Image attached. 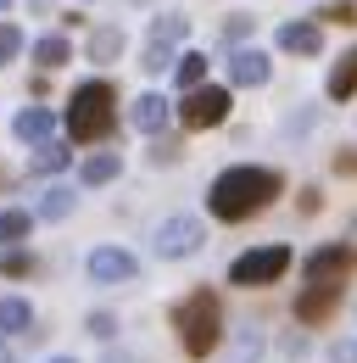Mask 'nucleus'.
<instances>
[{"instance_id": "nucleus-1", "label": "nucleus", "mask_w": 357, "mask_h": 363, "mask_svg": "<svg viewBox=\"0 0 357 363\" xmlns=\"http://www.w3.org/2000/svg\"><path fill=\"white\" fill-rule=\"evenodd\" d=\"M279 190H285V179H279L273 168L234 162V168H223L218 179H212V190H207V207H212V218H223V224H246L251 213H263Z\"/></svg>"}, {"instance_id": "nucleus-2", "label": "nucleus", "mask_w": 357, "mask_h": 363, "mask_svg": "<svg viewBox=\"0 0 357 363\" xmlns=\"http://www.w3.org/2000/svg\"><path fill=\"white\" fill-rule=\"evenodd\" d=\"M112 129H118V90L106 79L79 84L73 101H67V140L73 145H95V140H106Z\"/></svg>"}, {"instance_id": "nucleus-3", "label": "nucleus", "mask_w": 357, "mask_h": 363, "mask_svg": "<svg viewBox=\"0 0 357 363\" xmlns=\"http://www.w3.org/2000/svg\"><path fill=\"white\" fill-rule=\"evenodd\" d=\"M174 330H178V347H184L190 358H207V352L223 341L218 296H212V291H190V296L174 308Z\"/></svg>"}, {"instance_id": "nucleus-4", "label": "nucleus", "mask_w": 357, "mask_h": 363, "mask_svg": "<svg viewBox=\"0 0 357 363\" xmlns=\"http://www.w3.org/2000/svg\"><path fill=\"white\" fill-rule=\"evenodd\" d=\"M290 269V246H251V252H240L234 263H229V285H273L279 274Z\"/></svg>"}, {"instance_id": "nucleus-5", "label": "nucleus", "mask_w": 357, "mask_h": 363, "mask_svg": "<svg viewBox=\"0 0 357 363\" xmlns=\"http://www.w3.org/2000/svg\"><path fill=\"white\" fill-rule=\"evenodd\" d=\"M178 123H184L190 135L229 123V90H223V84H201V90H190L184 101H178Z\"/></svg>"}, {"instance_id": "nucleus-6", "label": "nucleus", "mask_w": 357, "mask_h": 363, "mask_svg": "<svg viewBox=\"0 0 357 363\" xmlns=\"http://www.w3.org/2000/svg\"><path fill=\"white\" fill-rule=\"evenodd\" d=\"M201 240H207V229H201V218H190V213H174V218H162L157 224V257H168V263H178V257H196L201 252Z\"/></svg>"}, {"instance_id": "nucleus-7", "label": "nucleus", "mask_w": 357, "mask_h": 363, "mask_svg": "<svg viewBox=\"0 0 357 363\" xmlns=\"http://www.w3.org/2000/svg\"><path fill=\"white\" fill-rule=\"evenodd\" d=\"M352 269H357V252H352V246H341V240H329V246H312L307 263H302L307 285H341Z\"/></svg>"}, {"instance_id": "nucleus-8", "label": "nucleus", "mask_w": 357, "mask_h": 363, "mask_svg": "<svg viewBox=\"0 0 357 363\" xmlns=\"http://www.w3.org/2000/svg\"><path fill=\"white\" fill-rule=\"evenodd\" d=\"M134 274H140V263H134V252H123V246H95L89 252V279L95 285H129Z\"/></svg>"}, {"instance_id": "nucleus-9", "label": "nucleus", "mask_w": 357, "mask_h": 363, "mask_svg": "<svg viewBox=\"0 0 357 363\" xmlns=\"http://www.w3.org/2000/svg\"><path fill=\"white\" fill-rule=\"evenodd\" d=\"M279 50H290V56H318L324 50V23L318 17H290V23H279Z\"/></svg>"}, {"instance_id": "nucleus-10", "label": "nucleus", "mask_w": 357, "mask_h": 363, "mask_svg": "<svg viewBox=\"0 0 357 363\" xmlns=\"http://www.w3.org/2000/svg\"><path fill=\"white\" fill-rule=\"evenodd\" d=\"M223 67H229V84H240V90H263L268 73H273V67H268V56H263L257 45L229 50V62H223Z\"/></svg>"}, {"instance_id": "nucleus-11", "label": "nucleus", "mask_w": 357, "mask_h": 363, "mask_svg": "<svg viewBox=\"0 0 357 363\" xmlns=\"http://www.w3.org/2000/svg\"><path fill=\"white\" fill-rule=\"evenodd\" d=\"M174 112H178V106H168V95H157V90H151V95H140V101L129 106V123L140 129V135H151V140H157L162 129H168V118H174Z\"/></svg>"}, {"instance_id": "nucleus-12", "label": "nucleus", "mask_w": 357, "mask_h": 363, "mask_svg": "<svg viewBox=\"0 0 357 363\" xmlns=\"http://www.w3.org/2000/svg\"><path fill=\"white\" fill-rule=\"evenodd\" d=\"M335 308H341V285H307L296 296V324H324Z\"/></svg>"}, {"instance_id": "nucleus-13", "label": "nucleus", "mask_w": 357, "mask_h": 363, "mask_svg": "<svg viewBox=\"0 0 357 363\" xmlns=\"http://www.w3.org/2000/svg\"><path fill=\"white\" fill-rule=\"evenodd\" d=\"M50 129H56V118H50L45 106H23V112L11 118V135L23 140V145H45V140H50Z\"/></svg>"}, {"instance_id": "nucleus-14", "label": "nucleus", "mask_w": 357, "mask_h": 363, "mask_svg": "<svg viewBox=\"0 0 357 363\" xmlns=\"http://www.w3.org/2000/svg\"><path fill=\"white\" fill-rule=\"evenodd\" d=\"M324 95H329V101H352V95H357V45L346 50L335 67H329V79H324Z\"/></svg>"}, {"instance_id": "nucleus-15", "label": "nucleus", "mask_w": 357, "mask_h": 363, "mask_svg": "<svg viewBox=\"0 0 357 363\" xmlns=\"http://www.w3.org/2000/svg\"><path fill=\"white\" fill-rule=\"evenodd\" d=\"M73 162V145L67 140H45V145H34V157H28V174H62Z\"/></svg>"}, {"instance_id": "nucleus-16", "label": "nucleus", "mask_w": 357, "mask_h": 363, "mask_svg": "<svg viewBox=\"0 0 357 363\" xmlns=\"http://www.w3.org/2000/svg\"><path fill=\"white\" fill-rule=\"evenodd\" d=\"M112 56H123V28H118V23H95V28H89V62L106 67Z\"/></svg>"}, {"instance_id": "nucleus-17", "label": "nucleus", "mask_w": 357, "mask_h": 363, "mask_svg": "<svg viewBox=\"0 0 357 363\" xmlns=\"http://www.w3.org/2000/svg\"><path fill=\"white\" fill-rule=\"evenodd\" d=\"M73 201H79V196H73V184H50V190L40 196V207H34V218H45V224H62V218L73 213Z\"/></svg>"}, {"instance_id": "nucleus-18", "label": "nucleus", "mask_w": 357, "mask_h": 363, "mask_svg": "<svg viewBox=\"0 0 357 363\" xmlns=\"http://www.w3.org/2000/svg\"><path fill=\"white\" fill-rule=\"evenodd\" d=\"M184 34H190V17H184V11H162V17L145 28V45H178Z\"/></svg>"}, {"instance_id": "nucleus-19", "label": "nucleus", "mask_w": 357, "mask_h": 363, "mask_svg": "<svg viewBox=\"0 0 357 363\" xmlns=\"http://www.w3.org/2000/svg\"><path fill=\"white\" fill-rule=\"evenodd\" d=\"M28 330H34V308H28L23 296H6V302H0V341H6V335H28Z\"/></svg>"}, {"instance_id": "nucleus-20", "label": "nucleus", "mask_w": 357, "mask_h": 363, "mask_svg": "<svg viewBox=\"0 0 357 363\" xmlns=\"http://www.w3.org/2000/svg\"><path fill=\"white\" fill-rule=\"evenodd\" d=\"M118 168H123V162H118V151H95V157H84L79 179L95 190V184H112V179H118Z\"/></svg>"}, {"instance_id": "nucleus-21", "label": "nucleus", "mask_w": 357, "mask_h": 363, "mask_svg": "<svg viewBox=\"0 0 357 363\" xmlns=\"http://www.w3.org/2000/svg\"><path fill=\"white\" fill-rule=\"evenodd\" d=\"M174 84H178L184 95L207 84V56H201V50H184V56H178V67H174Z\"/></svg>"}, {"instance_id": "nucleus-22", "label": "nucleus", "mask_w": 357, "mask_h": 363, "mask_svg": "<svg viewBox=\"0 0 357 363\" xmlns=\"http://www.w3.org/2000/svg\"><path fill=\"white\" fill-rule=\"evenodd\" d=\"M34 62H40L45 73H56L62 62H73V45H67L62 34H45V40H34Z\"/></svg>"}, {"instance_id": "nucleus-23", "label": "nucleus", "mask_w": 357, "mask_h": 363, "mask_svg": "<svg viewBox=\"0 0 357 363\" xmlns=\"http://www.w3.org/2000/svg\"><path fill=\"white\" fill-rule=\"evenodd\" d=\"M28 229H34V213H23V207H6V213H0V246L11 252L17 240H28Z\"/></svg>"}, {"instance_id": "nucleus-24", "label": "nucleus", "mask_w": 357, "mask_h": 363, "mask_svg": "<svg viewBox=\"0 0 357 363\" xmlns=\"http://www.w3.org/2000/svg\"><path fill=\"white\" fill-rule=\"evenodd\" d=\"M257 358H263V335L257 330H240L234 347H229V363H257Z\"/></svg>"}, {"instance_id": "nucleus-25", "label": "nucleus", "mask_w": 357, "mask_h": 363, "mask_svg": "<svg viewBox=\"0 0 357 363\" xmlns=\"http://www.w3.org/2000/svg\"><path fill=\"white\" fill-rule=\"evenodd\" d=\"M318 23H341V28H352V23H357V0H324V6H318Z\"/></svg>"}, {"instance_id": "nucleus-26", "label": "nucleus", "mask_w": 357, "mask_h": 363, "mask_svg": "<svg viewBox=\"0 0 357 363\" xmlns=\"http://www.w3.org/2000/svg\"><path fill=\"white\" fill-rule=\"evenodd\" d=\"M140 67L157 79V73H168V67H178V56H174V45H145V56H140Z\"/></svg>"}, {"instance_id": "nucleus-27", "label": "nucleus", "mask_w": 357, "mask_h": 363, "mask_svg": "<svg viewBox=\"0 0 357 363\" xmlns=\"http://www.w3.org/2000/svg\"><path fill=\"white\" fill-rule=\"evenodd\" d=\"M17 50H23V28L17 23H0V67L17 62Z\"/></svg>"}, {"instance_id": "nucleus-28", "label": "nucleus", "mask_w": 357, "mask_h": 363, "mask_svg": "<svg viewBox=\"0 0 357 363\" xmlns=\"http://www.w3.org/2000/svg\"><path fill=\"white\" fill-rule=\"evenodd\" d=\"M0 274H6V279H23V274H34V257H28V252H17V246H11V252H6V257H0Z\"/></svg>"}, {"instance_id": "nucleus-29", "label": "nucleus", "mask_w": 357, "mask_h": 363, "mask_svg": "<svg viewBox=\"0 0 357 363\" xmlns=\"http://www.w3.org/2000/svg\"><path fill=\"white\" fill-rule=\"evenodd\" d=\"M178 157H184V145H178L174 135H157V140H151V162H157V168H162V162H178Z\"/></svg>"}, {"instance_id": "nucleus-30", "label": "nucleus", "mask_w": 357, "mask_h": 363, "mask_svg": "<svg viewBox=\"0 0 357 363\" xmlns=\"http://www.w3.org/2000/svg\"><path fill=\"white\" fill-rule=\"evenodd\" d=\"M257 28V17H229V28H223V40H229V50H240L246 45V34Z\"/></svg>"}, {"instance_id": "nucleus-31", "label": "nucleus", "mask_w": 357, "mask_h": 363, "mask_svg": "<svg viewBox=\"0 0 357 363\" xmlns=\"http://www.w3.org/2000/svg\"><path fill=\"white\" fill-rule=\"evenodd\" d=\"M84 330L95 335V341H112V335H118V318H112V313H89Z\"/></svg>"}, {"instance_id": "nucleus-32", "label": "nucleus", "mask_w": 357, "mask_h": 363, "mask_svg": "<svg viewBox=\"0 0 357 363\" xmlns=\"http://www.w3.org/2000/svg\"><path fill=\"white\" fill-rule=\"evenodd\" d=\"M329 363H357V341H335V347H329Z\"/></svg>"}, {"instance_id": "nucleus-33", "label": "nucleus", "mask_w": 357, "mask_h": 363, "mask_svg": "<svg viewBox=\"0 0 357 363\" xmlns=\"http://www.w3.org/2000/svg\"><path fill=\"white\" fill-rule=\"evenodd\" d=\"M307 347H312V341H307V335H302V330H290V335H285V358H302Z\"/></svg>"}, {"instance_id": "nucleus-34", "label": "nucleus", "mask_w": 357, "mask_h": 363, "mask_svg": "<svg viewBox=\"0 0 357 363\" xmlns=\"http://www.w3.org/2000/svg\"><path fill=\"white\" fill-rule=\"evenodd\" d=\"M106 363H134V358H118V352H112V358H106Z\"/></svg>"}, {"instance_id": "nucleus-35", "label": "nucleus", "mask_w": 357, "mask_h": 363, "mask_svg": "<svg viewBox=\"0 0 357 363\" xmlns=\"http://www.w3.org/2000/svg\"><path fill=\"white\" fill-rule=\"evenodd\" d=\"M50 363H73V358H50Z\"/></svg>"}, {"instance_id": "nucleus-36", "label": "nucleus", "mask_w": 357, "mask_h": 363, "mask_svg": "<svg viewBox=\"0 0 357 363\" xmlns=\"http://www.w3.org/2000/svg\"><path fill=\"white\" fill-rule=\"evenodd\" d=\"M6 6H11V0H0V11H6Z\"/></svg>"}, {"instance_id": "nucleus-37", "label": "nucleus", "mask_w": 357, "mask_h": 363, "mask_svg": "<svg viewBox=\"0 0 357 363\" xmlns=\"http://www.w3.org/2000/svg\"><path fill=\"white\" fill-rule=\"evenodd\" d=\"M0 184H6V168H0Z\"/></svg>"}]
</instances>
